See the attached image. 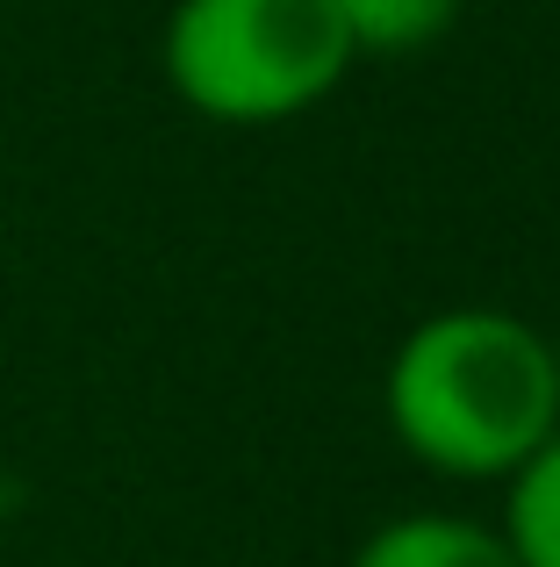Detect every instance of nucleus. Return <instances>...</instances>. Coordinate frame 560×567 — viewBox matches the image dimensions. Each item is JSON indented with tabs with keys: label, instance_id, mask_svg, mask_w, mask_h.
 <instances>
[{
	"label": "nucleus",
	"instance_id": "obj_1",
	"mask_svg": "<svg viewBox=\"0 0 560 567\" xmlns=\"http://www.w3.org/2000/svg\"><path fill=\"white\" fill-rule=\"evenodd\" d=\"M381 410L417 467L446 482H510L560 431L553 338L510 309H438L388 352Z\"/></svg>",
	"mask_w": 560,
	"mask_h": 567
},
{
	"label": "nucleus",
	"instance_id": "obj_2",
	"mask_svg": "<svg viewBox=\"0 0 560 567\" xmlns=\"http://www.w3.org/2000/svg\"><path fill=\"white\" fill-rule=\"evenodd\" d=\"M158 65L201 123L267 130L331 101L360 58L331 0H173Z\"/></svg>",
	"mask_w": 560,
	"mask_h": 567
},
{
	"label": "nucleus",
	"instance_id": "obj_3",
	"mask_svg": "<svg viewBox=\"0 0 560 567\" xmlns=\"http://www.w3.org/2000/svg\"><path fill=\"white\" fill-rule=\"evenodd\" d=\"M352 567H518V554L481 517L409 511V517H388V525L366 532Z\"/></svg>",
	"mask_w": 560,
	"mask_h": 567
},
{
	"label": "nucleus",
	"instance_id": "obj_4",
	"mask_svg": "<svg viewBox=\"0 0 560 567\" xmlns=\"http://www.w3.org/2000/svg\"><path fill=\"white\" fill-rule=\"evenodd\" d=\"M504 546L518 567H560V431L504 482Z\"/></svg>",
	"mask_w": 560,
	"mask_h": 567
},
{
	"label": "nucleus",
	"instance_id": "obj_5",
	"mask_svg": "<svg viewBox=\"0 0 560 567\" xmlns=\"http://www.w3.org/2000/svg\"><path fill=\"white\" fill-rule=\"evenodd\" d=\"M352 37V58H409L460 22L467 0H331Z\"/></svg>",
	"mask_w": 560,
	"mask_h": 567
},
{
	"label": "nucleus",
	"instance_id": "obj_6",
	"mask_svg": "<svg viewBox=\"0 0 560 567\" xmlns=\"http://www.w3.org/2000/svg\"><path fill=\"white\" fill-rule=\"evenodd\" d=\"M553 395H560V338H553Z\"/></svg>",
	"mask_w": 560,
	"mask_h": 567
}]
</instances>
